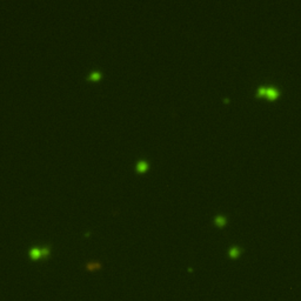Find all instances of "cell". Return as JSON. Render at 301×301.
<instances>
[{"label":"cell","instance_id":"3","mask_svg":"<svg viewBox=\"0 0 301 301\" xmlns=\"http://www.w3.org/2000/svg\"><path fill=\"white\" fill-rule=\"evenodd\" d=\"M100 78H101V72H99V71H93V72H91L90 75H88V79H90V80H93V81L99 80Z\"/></svg>","mask_w":301,"mask_h":301},{"label":"cell","instance_id":"7","mask_svg":"<svg viewBox=\"0 0 301 301\" xmlns=\"http://www.w3.org/2000/svg\"><path fill=\"white\" fill-rule=\"evenodd\" d=\"M48 254H50V248L48 247H41V257L47 258Z\"/></svg>","mask_w":301,"mask_h":301},{"label":"cell","instance_id":"5","mask_svg":"<svg viewBox=\"0 0 301 301\" xmlns=\"http://www.w3.org/2000/svg\"><path fill=\"white\" fill-rule=\"evenodd\" d=\"M225 222H226V220H225L223 217H217V218H215V223H217L218 226H220V227H222V226L225 225Z\"/></svg>","mask_w":301,"mask_h":301},{"label":"cell","instance_id":"2","mask_svg":"<svg viewBox=\"0 0 301 301\" xmlns=\"http://www.w3.org/2000/svg\"><path fill=\"white\" fill-rule=\"evenodd\" d=\"M266 96H267L268 99L274 100L275 98H278V96H279V91L276 88H274V87H268L266 90Z\"/></svg>","mask_w":301,"mask_h":301},{"label":"cell","instance_id":"1","mask_svg":"<svg viewBox=\"0 0 301 301\" xmlns=\"http://www.w3.org/2000/svg\"><path fill=\"white\" fill-rule=\"evenodd\" d=\"M29 257L33 259V260H39L41 259V248H38V247H33L31 251H29Z\"/></svg>","mask_w":301,"mask_h":301},{"label":"cell","instance_id":"4","mask_svg":"<svg viewBox=\"0 0 301 301\" xmlns=\"http://www.w3.org/2000/svg\"><path fill=\"white\" fill-rule=\"evenodd\" d=\"M147 167H148V165L146 161H140V163H138L137 165V169L139 172H144V171H146L147 169Z\"/></svg>","mask_w":301,"mask_h":301},{"label":"cell","instance_id":"8","mask_svg":"<svg viewBox=\"0 0 301 301\" xmlns=\"http://www.w3.org/2000/svg\"><path fill=\"white\" fill-rule=\"evenodd\" d=\"M266 90L267 87H260L258 90V96H266Z\"/></svg>","mask_w":301,"mask_h":301},{"label":"cell","instance_id":"6","mask_svg":"<svg viewBox=\"0 0 301 301\" xmlns=\"http://www.w3.org/2000/svg\"><path fill=\"white\" fill-rule=\"evenodd\" d=\"M239 254H240V251H239L236 247H234V248H232V249L230 251V255H231V258H236Z\"/></svg>","mask_w":301,"mask_h":301}]
</instances>
